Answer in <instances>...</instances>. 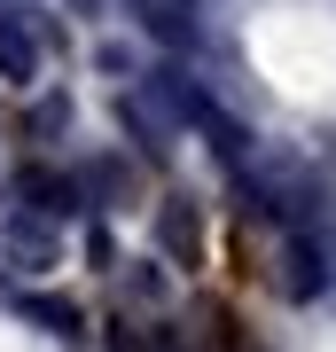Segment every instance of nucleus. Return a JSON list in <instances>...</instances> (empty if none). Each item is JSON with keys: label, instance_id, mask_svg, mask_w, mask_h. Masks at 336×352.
<instances>
[{"label": "nucleus", "instance_id": "obj_4", "mask_svg": "<svg viewBox=\"0 0 336 352\" xmlns=\"http://www.w3.org/2000/svg\"><path fill=\"white\" fill-rule=\"evenodd\" d=\"M289 266H298V274H289V298H305V289H321V258H313V251H289Z\"/></svg>", "mask_w": 336, "mask_h": 352}, {"label": "nucleus", "instance_id": "obj_2", "mask_svg": "<svg viewBox=\"0 0 336 352\" xmlns=\"http://www.w3.org/2000/svg\"><path fill=\"white\" fill-rule=\"evenodd\" d=\"M32 71H39V47H32V32H24V24H0V78H16V87H24Z\"/></svg>", "mask_w": 336, "mask_h": 352}, {"label": "nucleus", "instance_id": "obj_3", "mask_svg": "<svg viewBox=\"0 0 336 352\" xmlns=\"http://www.w3.org/2000/svg\"><path fill=\"white\" fill-rule=\"evenodd\" d=\"M133 8H141V24H149L157 39H188V32H196L188 0H133Z\"/></svg>", "mask_w": 336, "mask_h": 352}, {"label": "nucleus", "instance_id": "obj_1", "mask_svg": "<svg viewBox=\"0 0 336 352\" xmlns=\"http://www.w3.org/2000/svg\"><path fill=\"white\" fill-rule=\"evenodd\" d=\"M8 258L16 266H55V227H39V219H8Z\"/></svg>", "mask_w": 336, "mask_h": 352}]
</instances>
